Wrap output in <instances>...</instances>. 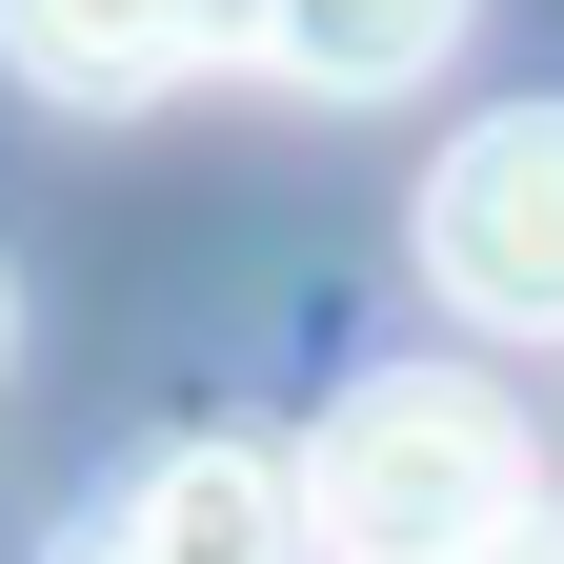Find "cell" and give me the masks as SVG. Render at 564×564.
Instances as JSON below:
<instances>
[{
    "label": "cell",
    "instance_id": "cell-1",
    "mask_svg": "<svg viewBox=\"0 0 564 564\" xmlns=\"http://www.w3.org/2000/svg\"><path fill=\"white\" fill-rule=\"evenodd\" d=\"M282 505H303L323 564H464V544L544 524V444H524L505 383L383 364V383H343V423H323L303 464H282Z\"/></svg>",
    "mask_w": 564,
    "mask_h": 564
},
{
    "label": "cell",
    "instance_id": "cell-3",
    "mask_svg": "<svg viewBox=\"0 0 564 564\" xmlns=\"http://www.w3.org/2000/svg\"><path fill=\"white\" fill-rule=\"evenodd\" d=\"M242 41H262V0H0V61L41 101H162Z\"/></svg>",
    "mask_w": 564,
    "mask_h": 564
},
{
    "label": "cell",
    "instance_id": "cell-2",
    "mask_svg": "<svg viewBox=\"0 0 564 564\" xmlns=\"http://www.w3.org/2000/svg\"><path fill=\"white\" fill-rule=\"evenodd\" d=\"M423 282L505 343H564V101H484L423 162Z\"/></svg>",
    "mask_w": 564,
    "mask_h": 564
},
{
    "label": "cell",
    "instance_id": "cell-6",
    "mask_svg": "<svg viewBox=\"0 0 564 564\" xmlns=\"http://www.w3.org/2000/svg\"><path fill=\"white\" fill-rule=\"evenodd\" d=\"M464 564H564V544H544V524H505V544H464Z\"/></svg>",
    "mask_w": 564,
    "mask_h": 564
},
{
    "label": "cell",
    "instance_id": "cell-4",
    "mask_svg": "<svg viewBox=\"0 0 564 564\" xmlns=\"http://www.w3.org/2000/svg\"><path fill=\"white\" fill-rule=\"evenodd\" d=\"M61 564H303V505H282L262 444H182V464L121 484L101 544H61Z\"/></svg>",
    "mask_w": 564,
    "mask_h": 564
},
{
    "label": "cell",
    "instance_id": "cell-7",
    "mask_svg": "<svg viewBox=\"0 0 564 564\" xmlns=\"http://www.w3.org/2000/svg\"><path fill=\"white\" fill-rule=\"evenodd\" d=\"M0 364H21V262H0Z\"/></svg>",
    "mask_w": 564,
    "mask_h": 564
},
{
    "label": "cell",
    "instance_id": "cell-5",
    "mask_svg": "<svg viewBox=\"0 0 564 564\" xmlns=\"http://www.w3.org/2000/svg\"><path fill=\"white\" fill-rule=\"evenodd\" d=\"M444 41H464V0H262L242 61H282L303 101H403Z\"/></svg>",
    "mask_w": 564,
    "mask_h": 564
}]
</instances>
